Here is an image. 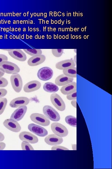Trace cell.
I'll use <instances>...</instances> for the list:
<instances>
[{
  "instance_id": "obj_1",
  "label": "cell",
  "mask_w": 112,
  "mask_h": 169,
  "mask_svg": "<svg viewBox=\"0 0 112 169\" xmlns=\"http://www.w3.org/2000/svg\"><path fill=\"white\" fill-rule=\"evenodd\" d=\"M0 69L5 73L13 74L20 72V69L16 64L8 61L0 63Z\"/></svg>"
},
{
  "instance_id": "obj_2",
  "label": "cell",
  "mask_w": 112,
  "mask_h": 169,
  "mask_svg": "<svg viewBox=\"0 0 112 169\" xmlns=\"http://www.w3.org/2000/svg\"><path fill=\"white\" fill-rule=\"evenodd\" d=\"M43 112L44 115L51 121L57 122L60 119L59 114L50 106L48 105L44 106L43 108Z\"/></svg>"
},
{
  "instance_id": "obj_3",
  "label": "cell",
  "mask_w": 112,
  "mask_h": 169,
  "mask_svg": "<svg viewBox=\"0 0 112 169\" xmlns=\"http://www.w3.org/2000/svg\"><path fill=\"white\" fill-rule=\"evenodd\" d=\"M51 128L54 134L60 137H65L68 134V130L67 128L61 123L54 122L51 124Z\"/></svg>"
},
{
  "instance_id": "obj_4",
  "label": "cell",
  "mask_w": 112,
  "mask_h": 169,
  "mask_svg": "<svg viewBox=\"0 0 112 169\" xmlns=\"http://www.w3.org/2000/svg\"><path fill=\"white\" fill-rule=\"evenodd\" d=\"M10 80L14 90L16 92H20L23 86L22 80L21 75L18 73L12 74L10 77Z\"/></svg>"
},
{
  "instance_id": "obj_5",
  "label": "cell",
  "mask_w": 112,
  "mask_h": 169,
  "mask_svg": "<svg viewBox=\"0 0 112 169\" xmlns=\"http://www.w3.org/2000/svg\"><path fill=\"white\" fill-rule=\"evenodd\" d=\"M30 118L33 122L43 126H48L50 123L49 120L45 115L40 113H32Z\"/></svg>"
},
{
  "instance_id": "obj_6",
  "label": "cell",
  "mask_w": 112,
  "mask_h": 169,
  "mask_svg": "<svg viewBox=\"0 0 112 169\" xmlns=\"http://www.w3.org/2000/svg\"><path fill=\"white\" fill-rule=\"evenodd\" d=\"M51 101L54 106L58 110L63 111L65 109V104L61 96L57 93H53L50 95Z\"/></svg>"
},
{
  "instance_id": "obj_7",
  "label": "cell",
  "mask_w": 112,
  "mask_h": 169,
  "mask_svg": "<svg viewBox=\"0 0 112 169\" xmlns=\"http://www.w3.org/2000/svg\"><path fill=\"white\" fill-rule=\"evenodd\" d=\"M53 75V70L48 67L41 68L38 70L37 73L38 78L44 81L49 80L52 78Z\"/></svg>"
},
{
  "instance_id": "obj_8",
  "label": "cell",
  "mask_w": 112,
  "mask_h": 169,
  "mask_svg": "<svg viewBox=\"0 0 112 169\" xmlns=\"http://www.w3.org/2000/svg\"><path fill=\"white\" fill-rule=\"evenodd\" d=\"M28 130L31 132L40 137H44L48 135L47 131L44 128L34 123L29 124Z\"/></svg>"
},
{
  "instance_id": "obj_9",
  "label": "cell",
  "mask_w": 112,
  "mask_h": 169,
  "mask_svg": "<svg viewBox=\"0 0 112 169\" xmlns=\"http://www.w3.org/2000/svg\"><path fill=\"white\" fill-rule=\"evenodd\" d=\"M3 124L7 129L13 132H19L21 129L19 123L11 118L5 120L3 122Z\"/></svg>"
},
{
  "instance_id": "obj_10",
  "label": "cell",
  "mask_w": 112,
  "mask_h": 169,
  "mask_svg": "<svg viewBox=\"0 0 112 169\" xmlns=\"http://www.w3.org/2000/svg\"><path fill=\"white\" fill-rule=\"evenodd\" d=\"M27 110V108L26 106L23 105L19 107L12 113L10 118L17 121L20 120L25 115Z\"/></svg>"
},
{
  "instance_id": "obj_11",
  "label": "cell",
  "mask_w": 112,
  "mask_h": 169,
  "mask_svg": "<svg viewBox=\"0 0 112 169\" xmlns=\"http://www.w3.org/2000/svg\"><path fill=\"white\" fill-rule=\"evenodd\" d=\"M19 137L21 141H26L30 143L35 144L38 142V137L29 132H22L20 133Z\"/></svg>"
},
{
  "instance_id": "obj_12",
  "label": "cell",
  "mask_w": 112,
  "mask_h": 169,
  "mask_svg": "<svg viewBox=\"0 0 112 169\" xmlns=\"http://www.w3.org/2000/svg\"><path fill=\"white\" fill-rule=\"evenodd\" d=\"M30 99L26 97H19L12 100L9 103L12 108H17L20 106L27 105L29 103Z\"/></svg>"
},
{
  "instance_id": "obj_13",
  "label": "cell",
  "mask_w": 112,
  "mask_h": 169,
  "mask_svg": "<svg viewBox=\"0 0 112 169\" xmlns=\"http://www.w3.org/2000/svg\"><path fill=\"white\" fill-rule=\"evenodd\" d=\"M41 86V83L40 81L34 80L26 83L23 87V90L25 92H31L38 90Z\"/></svg>"
},
{
  "instance_id": "obj_14",
  "label": "cell",
  "mask_w": 112,
  "mask_h": 169,
  "mask_svg": "<svg viewBox=\"0 0 112 169\" xmlns=\"http://www.w3.org/2000/svg\"><path fill=\"white\" fill-rule=\"evenodd\" d=\"M44 141L48 145L54 146L61 144L63 140L62 137L54 134L48 135L44 138Z\"/></svg>"
},
{
  "instance_id": "obj_15",
  "label": "cell",
  "mask_w": 112,
  "mask_h": 169,
  "mask_svg": "<svg viewBox=\"0 0 112 169\" xmlns=\"http://www.w3.org/2000/svg\"><path fill=\"white\" fill-rule=\"evenodd\" d=\"M46 57L44 55H37L30 58L27 61V64L30 66H36L43 63Z\"/></svg>"
},
{
  "instance_id": "obj_16",
  "label": "cell",
  "mask_w": 112,
  "mask_h": 169,
  "mask_svg": "<svg viewBox=\"0 0 112 169\" xmlns=\"http://www.w3.org/2000/svg\"><path fill=\"white\" fill-rule=\"evenodd\" d=\"M8 53L11 57L20 61H25L27 59L26 54L21 49H14L8 51Z\"/></svg>"
},
{
  "instance_id": "obj_17",
  "label": "cell",
  "mask_w": 112,
  "mask_h": 169,
  "mask_svg": "<svg viewBox=\"0 0 112 169\" xmlns=\"http://www.w3.org/2000/svg\"><path fill=\"white\" fill-rule=\"evenodd\" d=\"M73 78L69 77L63 74L57 76L55 80V83L58 86H64L73 82Z\"/></svg>"
},
{
  "instance_id": "obj_18",
  "label": "cell",
  "mask_w": 112,
  "mask_h": 169,
  "mask_svg": "<svg viewBox=\"0 0 112 169\" xmlns=\"http://www.w3.org/2000/svg\"><path fill=\"white\" fill-rule=\"evenodd\" d=\"M60 91L61 93L64 95H68L77 91V83L73 81L63 86L61 88Z\"/></svg>"
},
{
  "instance_id": "obj_19",
  "label": "cell",
  "mask_w": 112,
  "mask_h": 169,
  "mask_svg": "<svg viewBox=\"0 0 112 169\" xmlns=\"http://www.w3.org/2000/svg\"><path fill=\"white\" fill-rule=\"evenodd\" d=\"M76 64L72 59H68L58 62L55 64L56 68L59 70L71 66H75Z\"/></svg>"
},
{
  "instance_id": "obj_20",
  "label": "cell",
  "mask_w": 112,
  "mask_h": 169,
  "mask_svg": "<svg viewBox=\"0 0 112 169\" xmlns=\"http://www.w3.org/2000/svg\"><path fill=\"white\" fill-rule=\"evenodd\" d=\"M43 89L46 92L50 93L57 92L59 90L58 85L51 82L44 83L43 86Z\"/></svg>"
},
{
  "instance_id": "obj_21",
  "label": "cell",
  "mask_w": 112,
  "mask_h": 169,
  "mask_svg": "<svg viewBox=\"0 0 112 169\" xmlns=\"http://www.w3.org/2000/svg\"><path fill=\"white\" fill-rule=\"evenodd\" d=\"M63 74L69 77L76 78L77 77V68L71 66L65 68L63 70Z\"/></svg>"
},
{
  "instance_id": "obj_22",
  "label": "cell",
  "mask_w": 112,
  "mask_h": 169,
  "mask_svg": "<svg viewBox=\"0 0 112 169\" xmlns=\"http://www.w3.org/2000/svg\"><path fill=\"white\" fill-rule=\"evenodd\" d=\"M66 123L71 126L74 127H77V118L71 115L66 116L65 118Z\"/></svg>"
},
{
  "instance_id": "obj_23",
  "label": "cell",
  "mask_w": 112,
  "mask_h": 169,
  "mask_svg": "<svg viewBox=\"0 0 112 169\" xmlns=\"http://www.w3.org/2000/svg\"><path fill=\"white\" fill-rule=\"evenodd\" d=\"M24 51L27 54L32 56L42 54V51L40 49H23Z\"/></svg>"
},
{
  "instance_id": "obj_24",
  "label": "cell",
  "mask_w": 112,
  "mask_h": 169,
  "mask_svg": "<svg viewBox=\"0 0 112 169\" xmlns=\"http://www.w3.org/2000/svg\"><path fill=\"white\" fill-rule=\"evenodd\" d=\"M7 100L6 98H2L0 99V115L4 112L7 106Z\"/></svg>"
},
{
  "instance_id": "obj_25",
  "label": "cell",
  "mask_w": 112,
  "mask_h": 169,
  "mask_svg": "<svg viewBox=\"0 0 112 169\" xmlns=\"http://www.w3.org/2000/svg\"><path fill=\"white\" fill-rule=\"evenodd\" d=\"M21 147L23 150H34V149L30 143L26 141H23L21 143Z\"/></svg>"
},
{
  "instance_id": "obj_26",
  "label": "cell",
  "mask_w": 112,
  "mask_h": 169,
  "mask_svg": "<svg viewBox=\"0 0 112 169\" xmlns=\"http://www.w3.org/2000/svg\"><path fill=\"white\" fill-rule=\"evenodd\" d=\"M63 49H52L51 51L52 54L55 57H61L63 53Z\"/></svg>"
},
{
  "instance_id": "obj_27",
  "label": "cell",
  "mask_w": 112,
  "mask_h": 169,
  "mask_svg": "<svg viewBox=\"0 0 112 169\" xmlns=\"http://www.w3.org/2000/svg\"><path fill=\"white\" fill-rule=\"evenodd\" d=\"M8 84V80L4 77L0 78V88L6 87Z\"/></svg>"
},
{
  "instance_id": "obj_28",
  "label": "cell",
  "mask_w": 112,
  "mask_h": 169,
  "mask_svg": "<svg viewBox=\"0 0 112 169\" xmlns=\"http://www.w3.org/2000/svg\"><path fill=\"white\" fill-rule=\"evenodd\" d=\"M66 98L69 100H76L77 99V91L67 95Z\"/></svg>"
},
{
  "instance_id": "obj_29",
  "label": "cell",
  "mask_w": 112,
  "mask_h": 169,
  "mask_svg": "<svg viewBox=\"0 0 112 169\" xmlns=\"http://www.w3.org/2000/svg\"><path fill=\"white\" fill-rule=\"evenodd\" d=\"M52 150H69L63 146L55 145L54 146L51 148Z\"/></svg>"
},
{
  "instance_id": "obj_30",
  "label": "cell",
  "mask_w": 112,
  "mask_h": 169,
  "mask_svg": "<svg viewBox=\"0 0 112 169\" xmlns=\"http://www.w3.org/2000/svg\"><path fill=\"white\" fill-rule=\"evenodd\" d=\"M7 93V91L6 89H0V99L6 96Z\"/></svg>"
},
{
  "instance_id": "obj_31",
  "label": "cell",
  "mask_w": 112,
  "mask_h": 169,
  "mask_svg": "<svg viewBox=\"0 0 112 169\" xmlns=\"http://www.w3.org/2000/svg\"><path fill=\"white\" fill-rule=\"evenodd\" d=\"M8 58L6 55L0 54V63L4 61H8Z\"/></svg>"
},
{
  "instance_id": "obj_32",
  "label": "cell",
  "mask_w": 112,
  "mask_h": 169,
  "mask_svg": "<svg viewBox=\"0 0 112 169\" xmlns=\"http://www.w3.org/2000/svg\"><path fill=\"white\" fill-rule=\"evenodd\" d=\"M6 147V144L3 142H0V150H3Z\"/></svg>"
},
{
  "instance_id": "obj_33",
  "label": "cell",
  "mask_w": 112,
  "mask_h": 169,
  "mask_svg": "<svg viewBox=\"0 0 112 169\" xmlns=\"http://www.w3.org/2000/svg\"><path fill=\"white\" fill-rule=\"evenodd\" d=\"M71 104L73 107L77 108V101L76 100H72L71 101Z\"/></svg>"
},
{
  "instance_id": "obj_34",
  "label": "cell",
  "mask_w": 112,
  "mask_h": 169,
  "mask_svg": "<svg viewBox=\"0 0 112 169\" xmlns=\"http://www.w3.org/2000/svg\"><path fill=\"white\" fill-rule=\"evenodd\" d=\"M4 139V136L2 133L0 132V142L3 141Z\"/></svg>"
},
{
  "instance_id": "obj_35",
  "label": "cell",
  "mask_w": 112,
  "mask_h": 169,
  "mask_svg": "<svg viewBox=\"0 0 112 169\" xmlns=\"http://www.w3.org/2000/svg\"><path fill=\"white\" fill-rule=\"evenodd\" d=\"M72 148L73 150H77V145L76 144H73L72 145Z\"/></svg>"
},
{
  "instance_id": "obj_36",
  "label": "cell",
  "mask_w": 112,
  "mask_h": 169,
  "mask_svg": "<svg viewBox=\"0 0 112 169\" xmlns=\"http://www.w3.org/2000/svg\"><path fill=\"white\" fill-rule=\"evenodd\" d=\"M5 74V73L0 69V78L2 77Z\"/></svg>"
},
{
  "instance_id": "obj_37",
  "label": "cell",
  "mask_w": 112,
  "mask_h": 169,
  "mask_svg": "<svg viewBox=\"0 0 112 169\" xmlns=\"http://www.w3.org/2000/svg\"><path fill=\"white\" fill-rule=\"evenodd\" d=\"M2 49V50H4L7 51H11L12 50L14 49Z\"/></svg>"
},
{
  "instance_id": "obj_38",
  "label": "cell",
  "mask_w": 112,
  "mask_h": 169,
  "mask_svg": "<svg viewBox=\"0 0 112 169\" xmlns=\"http://www.w3.org/2000/svg\"><path fill=\"white\" fill-rule=\"evenodd\" d=\"M76 59H77L76 55L74 56L73 60L75 63L76 64Z\"/></svg>"
}]
</instances>
